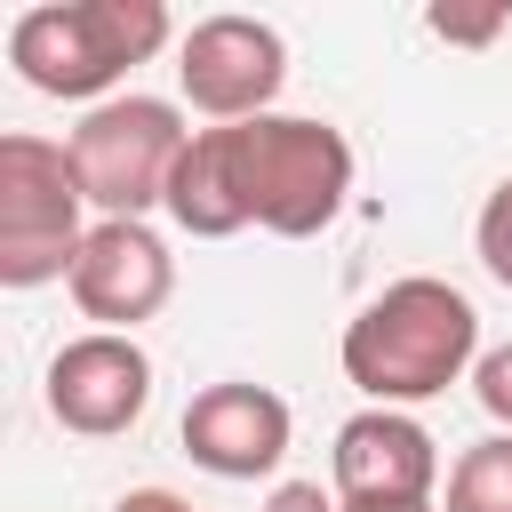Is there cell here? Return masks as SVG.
I'll use <instances>...</instances> for the list:
<instances>
[{"label":"cell","mask_w":512,"mask_h":512,"mask_svg":"<svg viewBox=\"0 0 512 512\" xmlns=\"http://www.w3.org/2000/svg\"><path fill=\"white\" fill-rule=\"evenodd\" d=\"M208 144H216V168H224L240 224H264L280 240H312L352 192V144L328 120L264 112V120L208 128Z\"/></svg>","instance_id":"obj_1"},{"label":"cell","mask_w":512,"mask_h":512,"mask_svg":"<svg viewBox=\"0 0 512 512\" xmlns=\"http://www.w3.org/2000/svg\"><path fill=\"white\" fill-rule=\"evenodd\" d=\"M472 344H480L472 296L432 280V272H416V280H392L384 296L360 304V320L344 328V376L376 408L432 400V392H448L472 368Z\"/></svg>","instance_id":"obj_2"},{"label":"cell","mask_w":512,"mask_h":512,"mask_svg":"<svg viewBox=\"0 0 512 512\" xmlns=\"http://www.w3.org/2000/svg\"><path fill=\"white\" fill-rule=\"evenodd\" d=\"M168 8L160 0H48L8 24V64L40 96H96L128 64L160 56Z\"/></svg>","instance_id":"obj_3"},{"label":"cell","mask_w":512,"mask_h":512,"mask_svg":"<svg viewBox=\"0 0 512 512\" xmlns=\"http://www.w3.org/2000/svg\"><path fill=\"white\" fill-rule=\"evenodd\" d=\"M80 176L64 144L0 136V288H40L80 264Z\"/></svg>","instance_id":"obj_4"},{"label":"cell","mask_w":512,"mask_h":512,"mask_svg":"<svg viewBox=\"0 0 512 512\" xmlns=\"http://www.w3.org/2000/svg\"><path fill=\"white\" fill-rule=\"evenodd\" d=\"M184 144H192V128L176 120V104H160V96H112V104H96L72 128L64 152H72V176H80L88 208L144 224V208H168V176H176Z\"/></svg>","instance_id":"obj_5"},{"label":"cell","mask_w":512,"mask_h":512,"mask_svg":"<svg viewBox=\"0 0 512 512\" xmlns=\"http://www.w3.org/2000/svg\"><path fill=\"white\" fill-rule=\"evenodd\" d=\"M176 80H184L192 112H208V120H224V128H232V120H264V104H272L280 80H288V48H280V32L256 24V16H200V24L184 32Z\"/></svg>","instance_id":"obj_6"},{"label":"cell","mask_w":512,"mask_h":512,"mask_svg":"<svg viewBox=\"0 0 512 512\" xmlns=\"http://www.w3.org/2000/svg\"><path fill=\"white\" fill-rule=\"evenodd\" d=\"M152 400V360L136 352V336H72L56 360H48V416L80 440H112L144 416Z\"/></svg>","instance_id":"obj_7"},{"label":"cell","mask_w":512,"mask_h":512,"mask_svg":"<svg viewBox=\"0 0 512 512\" xmlns=\"http://www.w3.org/2000/svg\"><path fill=\"white\" fill-rule=\"evenodd\" d=\"M168 288H176V264H168V248H160L152 224H136V216H104V224L80 240L72 296H80V312L104 320L112 336H128L136 320H152V312L168 304Z\"/></svg>","instance_id":"obj_8"},{"label":"cell","mask_w":512,"mask_h":512,"mask_svg":"<svg viewBox=\"0 0 512 512\" xmlns=\"http://www.w3.org/2000/svg\"><path fill=\"white\" fill-rule=\"evenodd\" d=\"M184 456L216 480H264L280 456H288V400L232 376V384H208L192 392L184 408Z\"/></svg>","instance_id":"obj_9"},{"label":"cell","mask_w":512,"mask_h":512,"mask_svg":"<svg viewBox=\"0 0 512 512\" xmlns=\"http://www.w3.org/2000/svg\"><path fill=\"white\" fill-rule=\"evenodd\" d=\"M432 432L416 416L368 408L336 432V496L344 504H432Z\"/></svg>","instance_id":"obj_10"},{"label":"cell","mask_w":512,"mask_h":512,"mask_svg":"<svg viewBox=\"0 0 512 512\" xmlns=\"http://www.w3.org/2000/svg\"><path fill=\"white\" fill-rule=\"evenodd\" d=\"M448 512H512V432L472 440L448 472Z\"/></svg>","instance_id":"obj_11"},{"label":"cell","mask_w":512,"mask_h":512,"mask_svg":"<svg viewBox=\"0 0 512 512\" xmlns=\"http://www.w3.org/2000/svg\"><path fill=\"white\" fill-rule=\"evenodd\" d=\"M424 24H432L440 40H456V48H488V40L512 24V8H504V0H480V8H464V0H440Z\"/></svg>","instance_id":"obj_12"},{"label":"cell","mask_w":512,"mask_h":512,"mask_svg":"<svg viewBox=\"0 0 512 512\" xmlns=\"http://www.w3.org/2000/svg\"><path fill=\"white\" fill-rule=\"evenodd\" d=\"M480 264L512 288V176L488 192V208H480Z\"/></svg>","instance_id":"obj_13"},{"label":"cell","mask_w":512,"mask_h":512,"mask_svg":"<svg viewBox=\"0 0 512 512\" xmlns=\"http://www.w3.org/2000/svg\"><path fill=\"white\" fill-rule=\"evenodd\" d=\"M472 392H480V408H488L496 424H512V344H496V352L472 368Z\"/></svg>","instance_id":"obj_14"},{"label":"cell","mask_w":512,"mask_h":512,"mask_svg":"<svg viewBox=\"0 0 512 512\" xmlns=\"http://www.w3.org/2000/svg\"><path fill=\"white\" fill-rule=\"evenodd\" d=\"M264 512H336V496H320V480H288V488H272Z\"/></svg>","instance_id":"obj_15"},{"label":"cell","mask_w":512,"mask_h":512,"mask_svg":"<svg viewBox=\"0 0 512 512\" xmlns=\"http://www.w3.org/2000/svg\"><path fill=\"white\" fill-rule=\"evenodd\" d=\"M112 512H192L184 496H168V488H136V496H120Z\"/></svg>","instance_id":"obj_16"},{"label":"cell","mask_w":512,"mask_h":512,"mask_svg":"<svg viewBox=\"0 0 512 512\" xmlns=\"http://www.w3.org/2000/svg\"><path fill=\"white\" fill-rule=\"evenodd\" d=\"M336 512H432V504H344L336 496Z\"/></svg>","instance_id":"obj_17"}]
</instances>
